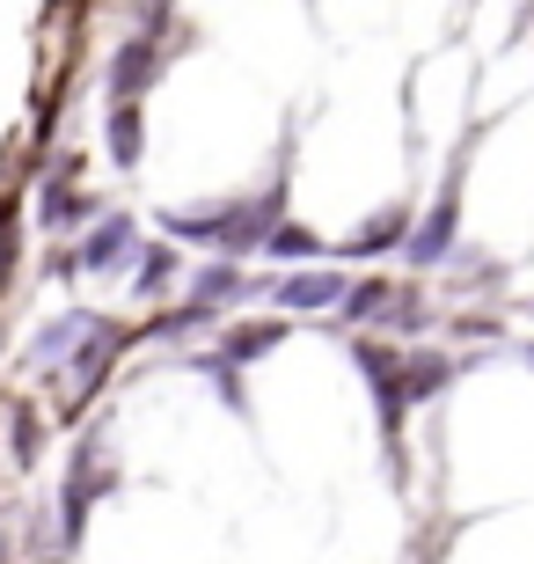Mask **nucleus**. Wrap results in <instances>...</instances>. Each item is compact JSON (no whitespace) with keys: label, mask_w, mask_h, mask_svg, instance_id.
I'll return each mask as SVG.
<instances>
[{"label":"nucleus","mask_w":534,"mask_h":564,"mask_svg":"<svg viewBox=\"0 0 534 564\" xmlns=\"http://www.w3.org/2000/svg\"><path fill=\"white\" fill-rule=\"evenodd\" d=\"M271 206H227V213H168V228L184 242H220V250H249V242H271L264 235Z\"/></svg>","instance_id":"1"},{"label":"nucleus","mask_w":534,"mask_h":564,"mask_svg":"<svg viewBox=\"0 0 534 564\" xmlns=\"http://www.w3.org/2000/svg\"><path fill=\"white\" fill-rule=\"evenodd\" d=\"M103 491H110V469H103V447L88 440V447H81V462H74V491H66V550H74V535H81L88 499H103Z\"/></svg>","instance_id":"2"},{"label":"nucleus","mask_w":534,"mask_h":564,"mask_svg":"<svg viewBox=\"0 0 534 564\" xmlns=\"http://www.w3.org/2000/svg\"><path fill=\"white\" fill-rule=\"evenodd\" d=\"M454 250V198H439V206L417 220V235H411V257L417 264H439V257Z\"/></svg>","instance_id":"3"},{"label":"nucleus","mask_w":534,"mask_h":564,"mask_svg":"<svg viewBox=\"0 0 534 564\" xmlns=\"http://www.w3.org/2000/svg\"><path fill=\"white\" fill-rule=\"evenodd\" d=\"M337 293H345L337 272H293L286 286H279V308H329Z\"/></svg>","instance_id":"4"},{"label":"nucleus","mask_w":534,"mask_h":564,"mask_svg":"<svg viewBox=\"0 0 534 564\" xmlns=\"http://www.w3.org/2000/svg\"><path fill=\"white\" fill-rule=\"evenodd\" d=\"M162 74V59H154V44H124L118 66H110V82H118V96H140L146 82Z\"/></svg>","instance_id":"5"},{"label":"nucleus","mask_w":534,"mask_h":564,"mask_svg":"<svg viewBox=\"0 0 534 564\" xmlns=\"http://www.w3.org/2000/svg\"><path fill=\"white\" fill-rule=\"evenodd\" d=\"M88 330H96V315H66V323H52V330L37 337V367H52V359H59L66 345H81Z\"/></svg>","instance_id":"6"},{"label":"nucleus","mask_w":534,"mask_h":564,"mask_svg":"<svg viewBox=\"0 0 534 564\" xmlns=\"http://www.w3.org/2000/svg\"><path fill=\"white\" fill-rule=\"evenodd\" d=\"M124 250H132V220H103V228H96V242L81 250V264H118Z\"/></svg>","instance_id":"7"},{"label":"nucleus","mask_w":534,"mask_h":564,"mask_svg":"<svg viewBox=\"0 0 534 564\" xmlns=\"http://www.w3.org/2000/svg\"><path fill=\"white\" fill-rule=\"evenodd\" d=\"M140 140H146V132H140V110L124 104L118 118H110V154H118V162H140Z\"/></svg>","instance_id":"8"},{"label":"nucleus","mask_w":534,"mask_h":564,"mask_svg":"<svg viewBox=\"0 0 534 564\" xmlns=\"http://www.w3.org/2000/svg\"><path fill=\"white\" fill-rule=\"evenodd\" d=\"M279 345V323H242V330L227 337V359H257V352H271Z\"/></svg>","instance_id":"9"},{"label":"nucleus","mask_w":534,"mask_h":564,"mask_svg":"<svg viewBox=\"0 0 534 564\" xmlns=\"http://www.w3.org/2000/svg\"><path fill=\"white\" fill-rule=\"evenodd\" d=\"M395 228H403V213H381V220H367V228L351 235V250H359V257H373V250H389V242H395Z\"/></svg>","instance_id":"10"},{"label":"nucleus","mask_w":534,"mask_h":564,"mask_svg":"<svg viewBox=\"0 0 534 564\" xmlns=\"http://www.w3.org/2000/svg\"><path fill=\"white\" fill-rule=\"evenodd\" d=\"M345 308L351 315H381L389 308V286H381V279H359V286H345Z\"/></svg>","instance_id":"11"},{"label":"nucleus","mask_w":534,"mask_h":564,"mask_svg":"<svg viewBox=\"0 0 534 564\" xmlns=\"http://www.w3.org/2000/svg\"><path fill=\"white\" fill-rule=\"evenodd\" d=\"M439 375H447L439 359H425V367L411 359V367H403V403H411V397H432V389H439Z\"/></svg>","instance_id":"12"},{"label":"nucleus","mask_w":534,"mask_h":564,"mask_svg":"<svg viewBox=\"0 0 534 564\" xmlns=\"http://www.w3.org/2000/svg\"><path fill=\"white\" fill-rule=\"evenodd\" d=\"M235 286H242V272H235V264H212V272L198 279V301H227Z\"/></svg>","instance_id":"13"},{"label":"nucleus","mask_w":534,"mask_h":564,"mask_svg":"<svg viewBox=\"0 0 534 564\" xmlns=\"http://www.w3.org/2000/svg\"><path fill=\"white\" fill-rule=\"evenodd\" d=\"M271 250L279 257H315V235L308 228H271Z\"/></svg>","instance_id":"14"}]
</instances>
